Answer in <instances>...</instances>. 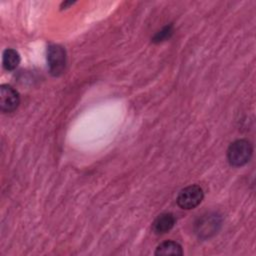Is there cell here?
<instances>
[{
  "mask_svg": "<svg viewBox=\"0 0 256 256\" xmlns=\"http://www.w3.org/2000/svg\"><path fill=\"white\" fill-rule=\"evenodd\" d=\"M252 145L245 139H239L230 144L227 150V159L232 166L245 165L252 156Z\"/></svg>",
  "mask_w": 256,
  "mask_h": 256,
  "instance_id": "obj_1",
  "label": "cell"
},
{
  "mask_svg": "<svg viewBox=\"0 0 256 256\" xmlns=\"http://www.w3.org/2000/svg\"><path fill=\"white\" fill-rule=\"evenodd\" d=\"M221 227V217L216 213L203 215L195 224V233L199 238L207 239L215 235Z\"/></svg>",
  "mask_w": 256,
  "mask_h": 256,
  "instance_id": "obj_2",
  "label": "cell"
},
{
  "mask_svg": "<svg viewBox=\"0 0 256 256\" xmlns=\"http://www.w3.org/2000/svg\"><path fill=\"white\" fill-rule=\"evenodd\" d=\"M203 200V190L198 185H190L182 189L177 196V204L182 209H193Z\"/></svg>",
  "mask_w": 256,
  "mask_h": 256,
  "instance_id": "obj_3",
  "label": "cell"
},
{
  "mask_svg": "<svg viewBox=\"0 0 256 256\" xmlns=\"http://www.w3.org/2000/svg\"><path fill=\"white\" fill-rule=\"evenodd\" d=\"M47 62L49 71L53 76H59L63 73L66 63V54L63 47L52 44L47 50Z\"/></svg>",
  "mask_w": 256,
  "mask_h": 256,
  "instance_id": "obj_4",
  "label": "cell"
},
{
  "mask_svg": "<svg viewBox=\"0 0 256 256\" xmlns=\"http://www.w3.org/2000/svg\"><path fill=\"white\" fill-rule=\"evenodd\" d=\"M20 103L18 92L10 85L2 84L0 86V108L4 113L13 112Z\"/></svg>",
  "mask_w": 256,
  "mask_h": 256,
  "instance_id": "obj_5",
  "label": "cell"
},
{
  "mask_svg": "<svg viewBox=\"0 0 256 256\" xmlns=\"http://www.w3.org/2000/svg\"><path fill=\"white\" fill-rule=\"evenodd\" d=\"M175 224V217L171 213H162L152 223V229L156 234H164L170 231Z\"/></svg>",
  "mask_w": 256,
  "mask_h": 256,
  "instance_id": "obj_6",
  "label": "cell"
},
{
  "mask_svg": "<svg viewBox=\"0 0 256 256\" xmlns=\"http://www.w3.org/2000/svg\"><path fill=\"white\" fill-rule=\"evenodd\" d=\"M156 255H182L183 250L179 243L175 241H165L157 246Z\"/></svg>",
  "mask_w": 256,
  "mask_h": 256,
  "instance_id": "obj_7",
  "label": "cell"
},
{
  "mask_svg": "<svg viewBox=\"0 0 256 256\" xmlns=\"http://www.w3.org/2000/svg\"><path fill=\"white\" fill-rule=\"evenodd\" d=\"M20 62V56L18 52L14 49H6L3 52V57H2V63L4 69L11 71L14 70Z\"/></svg>",
  "mask_w": 256,
  "mask_h": 256,
  "instance_id": "obj_8",
  "label": "cell"
},
{
  "mask_svg": "<svg viewBox=\"0 0 256 256\" xmlns=\"http://www.w3.org/2000/svg\"><path fill=\"white\" fill-rule=\"evenodd\" d=\"M171 33H172L171 27H170V26H169V27L167 26V27H165L164 29H162L161 31H159V32L155 35V37L153 38V41H154V42H161V41H163L164 39H166L167 37H169Z\"/></svg>",
  "mask_w": 256,
  "mask_h": 256,
  "instance_id": "obj_9",
  "label": "cell"
}]
</instances>
